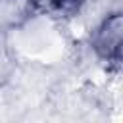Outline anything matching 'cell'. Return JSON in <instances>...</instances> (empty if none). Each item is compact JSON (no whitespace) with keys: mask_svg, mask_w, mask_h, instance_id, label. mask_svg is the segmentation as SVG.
Returning a JSON list of instances; mask_svg holds the SVG:
<instances>
[{"mask_svg":"<svg viewBox=\"0 0 123 123\" xmlns=\"http://www.w3.org/2000/svg\"><path fill=\"white\" fill-rule=\"evenodd\" d=\"M113 21V19H111ZM111 21H106V25L102 27L100 35H98V50L104 48L106 56H117L119 54V44H121V27H119V19L113 23L115 27L111 29Z\"/></svg>","mask_w":123,"mask_h":123,"instance_id":"6da1fadb","label":"cell"},{"mask_svg":"<svg viewBox=\"0 0 123 123\" xmlns=\"http://www.w3.org/2000/svg\"><path fill=\"white\" fill-rule=\"evenodd\" d=\"M65 0H54V4H63Z\"/></svg>","mask_w":123,"mask_h":123,"instance_id":"7a4b0ae2","label":"cell"}]
</instances>
